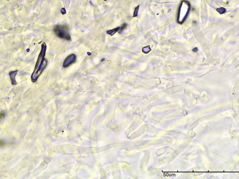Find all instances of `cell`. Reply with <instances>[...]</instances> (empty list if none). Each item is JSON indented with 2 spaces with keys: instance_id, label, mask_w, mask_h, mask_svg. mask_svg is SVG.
I'll use <instances>...</instances> for the list:
<instances>
[{
  "instance_id": "7a4b0ae2",
  "label": "cell",
  "mask_w": 239,
  "mask_h": 179,
  "mask_svg": "<svg viewBox=\"0 0 239 179\" xmlns=\"http://www.w3.org/2000/svg\"><path fill=\"white\" fill-rule=\"evenodd\" d=\"M54 32L57 36L67 41H70L68 27L67 25H57L54 28Z\"/></svg>"
},
{
  "instance_id": "277c9868",
  "label": "cell",
  "mask_w": 239,
  "mask_h": 179,
  "mask_svg": "<svg viewBox=\"0 0 239 179\" xmlns=\"http://www.w3.org/2000/svg\"><path fill=\"white\" fill-rule=\"evenodd\" d=\"M17 72H18V70H15V71H11L9 73V76H10V79L11 80L12 84L13 85H15L17 84L15 78V76H16Z\"/></svg>"
},
{
  "instance_id": "3957f363",
  "label": "cell",
  "mask_w": 239,
  "mask_h": 179,
  "mask_svg": "<svg viewBox=\"0 0 239 179\" xmlns=\"http://www.w3.org/2000/svg\"><path fill=\"white\" fill-rule=\"evenodd\" d=\"M76 61V55L75 54H71L67 56L64 61L63 66L64 68H67L71 64L75 63Z\"/></svg>"
},
{
  "instance_id": "5b68a950",
  "label": "cell",
  "mask_w": 239,
  "mask_h": 179,
  "mask_svg": "<svg viewBox=\"0 0 239 179\" xmlns=\"http://www.w3.org/2000/svg\"><path fill=\"white\" fill-rule=\"evenodd\" d=\"M61 13H62V14H65L66 13V11L65 9V8H62V10H61Z\"/></svg>"
},
{
  "instance_id": "6da1fadb",
  "label": "cell",
  "mask_w": 239,
  "mask_h": 179,
  "mask_svg": "<svg viewBox=\"0 0 239 179\" xmlns=\"http://www.w3.org/2000/svg\"><path fill=\"white\" fill-rule=\"evenodd\" d=\"M46 50L47 45L45 43H43L41 45V49L38 55L34 72L31 77V81L34 83L37 81L38 77L42 74L48 65V60L45 58Z\"/></svg>"
}]
</instances>
